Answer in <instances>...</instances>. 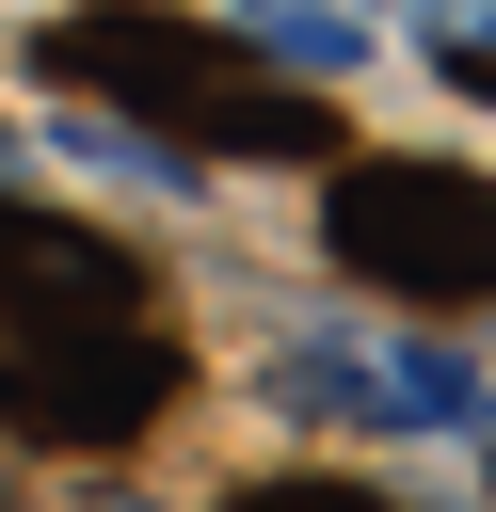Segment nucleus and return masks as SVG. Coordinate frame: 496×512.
<instances>
[{
  "label": "nucleus",
  "mask_w": 496,
  "mask_h": 512,
  "mask_svg": "<svg viewBox=\"0 0 496 512\" xmlns=\"http://www.w3.org/2000/svg\"><path fill=\"white\" fill-rule=\"evenodd\" d=\"M48 80L64 96H128L144 128H176V144H224V160H336V112L320 96H272L224 32H192V16H144V0H96V16H64L48 32Z\"/></svg>",
  "instance_id": "f257e3e1"
},
{
  "label": "nucleus",
  "mask_w": 496,
  "mask_h": 512,
  "mask_svg": "<svg viewBox=\"0 0 496 512\" xmlns=\"http://www.w3.org/2000/svg\"><path fill=\"white\" fill-rule=\"evenodd\" d=\"M176 400V352L144 304H80V288H0V416L16 432H64V448H112Z\"/></svg>",
  "instance_id": "f03ea898"
},
{
  "label": "nucleus",
  "mask_w": 496,
  "mask_h": 512,
  "mask_svg": "<svg viewBox=\"0 0 496 512\" xmlns=\"http://www.w3.org/2000/svg\"><path fill=\"white\" fill-rule=\"evenodd\" d=\"M336 256H352L368 288L480 304V288H496V192L448 176V160H336Z\"/></svg>",
  "instance_id": "7ed1b4c3"
},
{
  "label": "nucleus",
  "mask_w": 496,
  "mask_h": 512,
  "mask_svg": "<svg viewBox=\"0 0 496 512\" xmlns=\"http://www.w3.org/2000/svg\"><path fill=\"white\" fill-rule=\"evenodd\" d=\"M224 512H384V496H368V480H240Z\"/></svg>",
  "instance_id": "20e7f679"
}]
</instances>
